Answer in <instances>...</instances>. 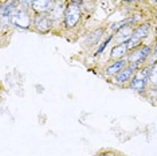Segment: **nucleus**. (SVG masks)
Returning <instances> with one entry per match:
<instances>
[{
    "mask_svg": "<svg viewBox=\"0 0 157 156\" xmlns=\"http://www.w3.org/2000/svg\"><path fill=\"white\" fill-rule=\"evenodd\" d=\"M8 23L12 24V26H15V27L26 30V28H28L31 26V16L26 10L17 8L11 14V16H10V19H8Z\"/></svg>",
    "mask_w": 157,
    "mask_h": 156,
    "instance_id": "1",
    "label": "nucleus"
},
{
    "mask_svg": "<svg viewBox=\"0 0 157 156\" xmlns=\"http://www.w3.org/2000/svg\"><path fill=\"white\" fill-rule=\"evenodd\" d=\"M152 49L149 45H145V46H141V47L136 49V50H133L129 54V57H128V62L129 63H137L138 66L142 65L146 59H148L149 54H151Z\"/></svg>",
    "mask_w": 157,
    "mask_h": 156,
    "instance_id": "2",
    "label": "nucleus"
},
{
    "mask_svg": "<svg viewBox=\"0 0 157 156\" xmlns=\"http://www.w3.org/2000/svg\"><path fill=\"white\" fill-rule=\"evenodd\" d=\"M81 19V10L79 6L75 4H69L66 7L65 11V26L67 28H71L74 26H77V23Z\"/></svg>",
    "mask_w": 157,
    "mask_h": 156,
    "instance_id": "3",
    "label": "nucleus"
},
{
    "mask_svg": "<svg viewBox=\"0 0 157 156\" xmlns=\"http://www.w3.org/2000/svg\"><path fill=\"white\" fill-rule=\"evenodd\" d=\"M137 67H138L137 63H129V66L125 67L124 70H121L117 76H114L116 77V82L117 84H126V82H129V81H132Z\"/></svg>",
    "mask_w": 157,
    "mask_h": 156,
    "instance_id": "4",
    "label": "nucleus"
},
{
    "mask_svg": "<svg viewBox=\"0 0 157 156\" xmlns=\"http://www.w3.org/2000/svg\"><path fill=\"white\" fill-rule=\"evenodd\" d=\"M133 27L130 26V24H128V26H125L122 27L121 30L117 31V34L116 35H113L114 39H116V42H117V45H120V43H126L128 41L132 38V35H133Z\"/></svg>",
    "mask_w": 157,
    "mask_h": 156,
    "instance_id": "5",
    "label": "nucleus"
},
{
    "mask_svg": "<svg viewBox=\"0 0 157 156\" xmlns=\"http://www.w3.org/2000/svg\"><path fill=\"white\" fill-rule=\"evenodd\" d=\"M35 27H36V30L40 31V33H47L52 27V20L50 19L48 16L40 14V15L36 18V20H35Z\"/></svg>",
    "mask_w": 157,
    "mask_h": 156,
    "instance_id": "6",
    "label": "nucleus"
},
{
    "mask_svg": "<svg viewBox=\"0 0 157 156\" xmlns=\"http://www.w3.org/2000/svg\"><path fill=\"white\" fill-rule=\"evenodd\" d=\"M17 8H19V0H8V2L3 3V6H2V18H3V20L10 19L11 14Z\"/></svg>",
    "mask_w": 157,
    "mask_h": 156,
    "instance_id": "7",
    "label": "nucleus"
},
{
    "mask_svg": "<svg viewBox=\"0 0 157 156\" xmlns=\"http://www.w3.org/2000/svg\"><path fill=\"white\" fill-rule=\"evenodd\" d=\"M146 84H148V80H146V78H142L141 76L136 74V76L132 78V81L129 84V88L130 89H133V90H136V92H138V93H144L145 88H146Z\"/></svg>",
    "mask_w": 157,
    "mask_h": 156,
    "instance_id": "8",
    "label": "nucleus"
},
{
    "mask_svg": "<svg viewBox=\"0 0 157 156\" xmlns=\"http://www.w3.org/2000/svg\"><path fill=\"white\" fill-rule=\"evenodd\" d=\"M128 51H129V49H128V45L126 43H120L117 46H114L113 50H112V59L114 61H118V59H124V57H126Z\"/></svg>",
    "mask_w": 157,
    "mask_h": 156,
    "instance_id": "9",
    "label": "nucleus"
},
{
    "mask_svg": "<svg viewBox=\"0 0 157 156\" xmlns=\"http://www.w3.org/2000/svg\"><path fill=\"white\" fill-rule=\"evenodd\" d=\"M126 59H118V61H114L112 65L106 67V74L108 76H117L121 70L125 69V66H126Z\"/></svg>",
    "mask_w": 157,
    "mask_h": 156,
    "instance_id": "10",
    "label": "nucleus"
},
{
    "mask_svg": "<svg viewBox=\"0 0 157 156\" xmlns=\"http://www.w3.org/2000/svg\"><path fill=\"white\" fill-rule=\"evenodd\" d=\"M51 4H52L51 0H36V2L31 6V8L40 15V14H44L46 11H47L50 7H51Z\"/></svg>",
    "mask_w": 157,
    "mask_h": 156,
    "instance_id": "11",
    "label": "nucleus"
},
{
    "mask_svg": "<svg viewBox=\"0 0 157 156\" xmlns=\"http://www.w3.org/2000/svg\"><path fill=\"white\" fill-rule=\"evenodd\" d=\"M149 30H151V24H149V23L141 24V26H138L133 31V35H132V38H136V39H138V41H141L142 38H145L146 35H148Z\"/></svg>",
    "mask_w": 157,
    "mask_h": 156,
    "instance_id": "12",
    "label": "nucleus"
},
{
    "mask_svg": "<svg viewBox=\"0 0 157 156\" xmlns=\"http://www.w3.org/2000/svg\"><path fill=\"white\" fill-rule=\"evenodd\" d=\"M65 11H66L65 4H62V3H58L56 6L52 7V11H51V19H56V18L63 16V14H65Z\"/></svg>",
    "mask_w": 157,
    "mask_h": 156,
    "instance_id": "13",
    "label": "nucleus"
},
{
    "mask_svg": "<svg viewBox=\"0 0 157 156\" xmlns=\"http://www.w3.org/2000/svg\"><path fill=\"white\" fill-rule=\"evenodd\" d=\"M149 81L153 84V86L157 88V63L152 65L151 69V76H149Z\"/></svg>",
    "mask_w": 157,
    "mask_h": 156,
    "instance_id": "14",
    "label": "nucleus"
},
{
    "mask_svg": "<svg viewBox=\"0 0 157 156\" xmlns=\"http://www.w3.org/2000/svg\"><path fill=\"white\" fill-rule=\"evenodd\" d=\"M140 43H141V41H138V39H136V38H130L129 41L126 42L128 49H129V50H136V49H138Z\"/></svg>",
    "mask_w": 157,
    "mask_h": 156,
    "instance_id": "15",
    "label": "nucleus"
},
{
    "mask_svg": "<svg viewBox=\"0 0 157 156\" xmlns=\"http://www.w3.org/2000/svg\"><path fill=\"white\" fill-rule=\"evenodd\" d=\"M113 38H114V37H113V35H109V37H108V38H106V39H105V41H103V42H102V43H101V45H99V47L97 49V51H95V54H101V53H102L103 50H105V47H106V46H108V45H109V42H110V41H112V39H113Z\"/></svg>",
    "mask_w": 157,
    "mask_h": 156,
    "instance_id": "16",
    "label": "nucleus"
},
{
    "mask_svg": "<svg viewBox=\"0 0 157 156\" xmlns=\"http://www.w3.org/2000/svg\"><path fill=\"white\" fill-rule=\"evenodd\" d=\"M157 61V42H156V45H155V50H153V55H152V58H151V61H149V63L151 65H155Z\"/></svg>",
    "mask_w": 157,
    "mask_h": 156,
    "instance_id": "17",
    "label": "nucleus"
},
{
    "mask_svg": "<svg viewBox=\"0 0 157 156\" xmlns=\"http://www.w3.org/2000/svg\"><path fill=\"white\" fill-rule=\"evenodd\" d=\"M20 2H22V4H23V6H28V7H31L35 2H36V0H20Z\"/></svg>",
    "mask_w": 157,
    "mask_h": 156,
    "instance_id": "18",
    "label": "nucleus"
},
{
    "mask_svg": "<svg viewBox=\"0 0 157 156\" xmlns=\"http://www.w3.org/2000/svg\"><path fill=\"white\" fill-rule=\"evenodd\" d=\"M67 3L69 4H75V6H79L82 3V0H67Z\"/></svg>",
    "mask_w": 157,
    "mask_h": 156,
    "instance_id": "19",
    "label": "nucleus"
},
{
    "mask_svg": "<svg viewBox=\"0 0 157 156\" xmlns=\"http://www.w3.org/2000/svg\"><path fill=\"white\" fill-rule=\"evenodd\" d=\"M98 156H117V155H114L113 152H102V154H99Z\"/></svg>",
    "mask_w": 157,
    "mask_h": 156,
    "instance_id": "20",
    "label": "nucleus"
},
{
    "mask_svg": "<svg viewBox=\"0 0 157 156\" xmlns=\"http://www.w3.org/2000/svg\"><path fill=\"white\" fill-rule=\"evenodd\" d=\"M149 2H151L152 4H156V3H157V0H149Z\"/></svg>",
    "mask_w": 157,
    "mask_h": 156,
    "instance_id": "21",
    "label": "nucleus"
},
{
    "mask_svg": "<svg viewBox=\"0 0 157 156\" xmlns=\"http://www.w3.org/2000/svg\"><path fill=\"white\" fill-rule=\"evenodd\" d=\"M125 2H128V3H133V2H136V0H125Z\"/></svg>",
    "mask_w": 157,
    "mask_h": 156,
    "instance_id": "22",
    "label": "nucleus"
},
{
    "mask_svg": "<svg viewBox=\"0 0 157 156\" xmlns=\"http://www.w3.org/2000/svg\"><path fill=\"white\" fill-rule=\"evenodd\" d=\"M156 18H157V12H156Z\"/></svg>",
    "mask_w": 157,
    "mask_h": 156,
    "instance_id": "23",
    "label": "nucleus"
}]
</instances>
